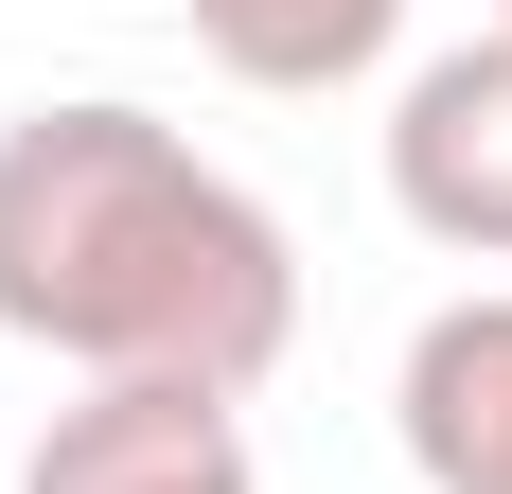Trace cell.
Returning <instances> with one entry per match:
<instances>
[{
	"label": "cell",
	"mask_w": 512,
	"mask_h": 494,
	"mask_svg": "<svg viewBox=\"0 0 512 494\" xmlns=\"http://www.w3.org/2000/svg\"><path fill=\"white\" fill-rule=\"evenodd\" d=\"M18 494H265L230 389H71L18 459Z\"/></svg>",
	"instance_id": "3"
},
{
	"label": "cell",
	"mask_w": 512,
	"mask_h": 494,
	"mask_svg": "<svg viewBox=\"0 0 512 494\" xmlns=\"http://www.w3.org/2000/svg\"><path fill=\"white\" fill-rule=\"evenodd\" d=\"M389 212L460 265H512V36L424 53L389 106Z\"/></svg>",
	"instance_id": "2"
},
{
	"label": "cell",
	"mask_w": 512,
	"mask_h": 494,
	"mask_svg": "<svg viewBox=\"0 0 512 494\" xmlns=\"http://www.w3.org/2000/svg\"><path fill=\"white\" fill-rule=\"evenodd\" d=\"M389 424H407L424 494H512V300H442V318H424Z\"/></svg>",
	"instance_id": "4"
},
{
	"label": "cell",
	"mask_w": 512,
	"mask_h": 494,
	"mask_svg": "<svg viewBox=\"0 0 512 494\" xmlns=\"http://www.w3.org/2000/svg\"><path fill=\"white\" fill-rule=\"evenodd\" d=\"M407 36V0H195V53L230 89H354Z\"/></svg>",
	"instance_id": "5"
},
{
	"label": "cell",
	"mask_w": 512,
	"mask_h": 494,
	"mask_svg": "<svg viewBox=\"0 0 512 494\" xmlns=\"http://www.w3.org/2000/svg\"><path fill=\"white\" fill-rule=\"evenodd\" d=\"M495 36H512V0H495Z\"/></svg>",
	"instance_id": "6"
},
{
	"label": "cell",
	"mask_w": 512,
	"mask_h": 494,
	"mask_svg": "<svg viewBox=\"0 0 512 494\" xmlns=\"http://www.w3.org/2000/svg\"><path fill=\"white\" fill-rule=\"evenodd\" d=\"M0 336L71 353L89 389H230L248 406L301 336V247L159 106L71 89V106L0 124Z\"/></svg>",
	"instance_id": "1"
}]
</instances>
